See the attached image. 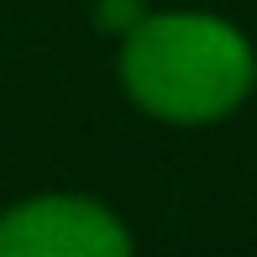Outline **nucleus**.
I'll return each mask as SVG.
<instances>
[{
    "mask_svg": "<svg viewBox=\"0 0 257 257\" xmlns=\"http://www.w3.org/2000/svg\"><path fill=\"white\" fill-rule=\"evenodd\" d=\"M257 79L252 48L236 27L200 11L142 16L121 37V84L158 121L200 126L247 100Z\"/></svg>",
    "mask_w": 257,
    "mask_h": 257,
    "instance_id": "obj_1",
    "label": "nucleus"
},
{
    "mask_svg": "<svg viewBox=\"0 0 257 257\" xmlns=\"http://www.w3.org/2000/svg\"><path fill=\"white\" fill-rule=\"evenodd\" d=\"M121 215L84 194H32L0 210V257H126Z\"/></svg>",
    "mask_w": 257,
    "mask_h": 257,
    "instance_id": "obj_2",
    "label": "nucleus"
},
{
    "mask_svg": "<svg viewBox=\"0 0 257 257\" xmlns=\"http://www.w3.org/2000/svg\"><path fill=\"white\" fill-rule=\"evenodd\" d=\"M95 16H100V27H105V32H121V37H126V32H132L137 21L147 16V11H142V0H100Z\"/></svg>",
    "mask_w": 257,
    "mask_h": 257,
    "instance_id": "obj_3",
    "label": "nucleus"
}]
</instances>
